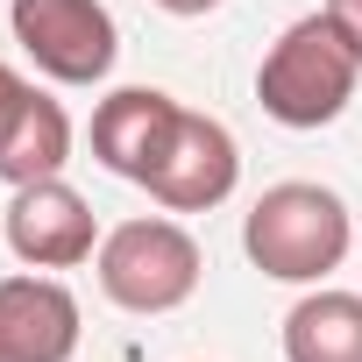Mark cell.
I'll list each match as a JSON object with an SVG mask.
<instances>
[{"instance_id":"obj_13","label":"cell","mask_w":362,"mask_h":362,"mask_svg":"<svg viewBox=\"0 0 362 362\" xmlns=\"http://www.w3.org/2000/svg\"><path fill=\"white\" fill-rule=\"evenodd\" d=\"M149 8H163V15H177V22H192V15H214L221 0H149Z\"/></svg>"},{"instance_id":"obj_5","label":"cell","mask_w":362,"mask_h":362,"mask_svg":"<svg viewBox=\"0 0 362 362\" xmlns=\"http://www.w3.org/2000/svg\"><path fill=\"white\" fill-rule=\"evenodd\" d=\"M235 185H242V149H235L228 121L185 107V114H177L170 149H163V163L149 170L142 192H149L163 214H214V206L235 199Z\"/></svg>"},{"instance_id":"obj_1","label":"cell","mask_w":362,"mask_h":362,"mask_svg":"<svg viewBox=\"0 0 362 362\" xmlns=\"http://www.w3.org/2000/svg\"><path fill=\"white\" fill-rule=\"evenodd\" d=\"M355 249L348 199L320 177H284L242 214V256L277 284H327Z\"/></svg>"},{"instance_id":"obj_6","label":"cell","mask_w":362,"mask_h":362,"mask_svg":"<svg viewBox=\"0 0 362 362\" xmlns=\"http://www.w3.org/2000/svg\"><path fill=\"white\" fill-rule=\"evenodd\" d=\"M8 249L22 270H78L100 256V221L64 177H36L8 199Z\"/></svg>"},{"instance_id":"obj_8","label":"cell","mask_w":362,"mask_h":362,"mask_svg":"<svg viewBox=\"0 0 362 362\" xmlns=\"http://www.w3.org/2000/svg\"><path fill=\"white\" fill-rule=\"evenodd\" d=\"M177 107L163 86H114L100 107H93V156L128 177V185H149V170L163 163L170 135H177Z\"/></svg>"},{"instance_id":"obj_4","label":"cell","mask_w":362,"mask_h":362,"mask_svg":"<svg viewBox=\"0 0 362 362\" xmlns=\"http://www.w3.org/2000/svg\"><path fill=\"white\" fill-rule=\"evenodd\" d=\"M8 29L22 57L57 86H100L121 57V29L107 0H8Z\"/></svg>"},{"instance_id":"obj_10","label":"cell","mask_w":362,"mask_h":362,"mask_svg":"<svg viewBox=\"0 0 362 362\" xmlns=\"http://www.w3.org/2000/svg\"><path fill=\"white\" fill-rule=\"evenodd\" d=\"M284 362H362V291L313 284L284 313Z\"/></svg>"},{"instance_id":"obj_7","label":"cell","mask_w":362,"mask_h":362,"mask_svg":"<svg viewBox=\"0 0 362 362\" xmlns=\"http://www.w3.org/2000/svg\"><path fill=\"white\" fill-rule=\"evenodd\" d=\"M78 355V298L50 270L0 277V362H71Z\"/></svg>"},{"instance_id":"obj_2","label":"cell","mask_w":362,"mask_h":362,"mask_svg":"<svg viewBox=\"0 0 362 362\" xmlns=\"http://www.w3.org/2000/svg\"><path fill=\"white\" fill-rule=\"evenodd\" d=\"M355 86H362V57L327 22V8L298 15L256 64V100H263V114L277 128H327V121H341Z\"/></svg>"},{"instance_id":"obj_12","label":"cell","mask_w":362,"mask_h":362,"mask_svg":"<svg viewBox=\"0 0 362 362\" xmlns=\"http://www.w3.org/2000/svg\"><path fill=\"white\" fill-rule=\"evenodd\" d=\"M22 93H29V78H22L15 64H0V121H8V107H15Z\"/></svg>"},{"instance_id":"obj_9","label":"cell","mask_w":362,"mask_h":362,"mask_svg":"<svg viewBox=\"0 0 362 362\" xmlns=\"http://www.w3.org/2000/svg\"><path fill=\"white\" fill-rule=\"evenodd\" d=\"M64 163H71V114L29 86L0 121V177L36 185V177H64Z\"/></svg>"},{"instance_id":"obj_3","label":"cell","mask_w":362,"mask_h":362,"mask_svg":"<svg viewBox=\"0 0 362 362\" xmlns=\"http://www.w3.org/2000/svg\"><path fill=\"white\" fill-rule=\"evenodd\" d=\"M93 270H100V291H107L121 313L156 320V313H177V305L199 291L206 256H199V242H192L185 221L149 214V221H121V228H107Z\"/></svg>"},{"instance_id":"obj_11","label":"cell","mask_w":362,"mask_h":362,"mask_svg":"<svg viewBox=\"0 0 362 362\" xmlns=\"http://www.w3.org/2000/svg\"><path fill=\"white\" fill-rule=\"evenodd\" d=\"M327 22L355 43V57H362V0H327Z\"/></svg>"},{"instance_id":"obj_14","label":"cell","mask_w":362,"mask_h":362,"mask_svg":"<svg viewBox=\"0 0 362 362\" xmlns=\"http://www.w3.org/2000/svg\"><path fill=\"white\" fill-rule=\"evenodd\" d=\"M355 256H362V242H355Z\"/></svg>"}]
</instances>
